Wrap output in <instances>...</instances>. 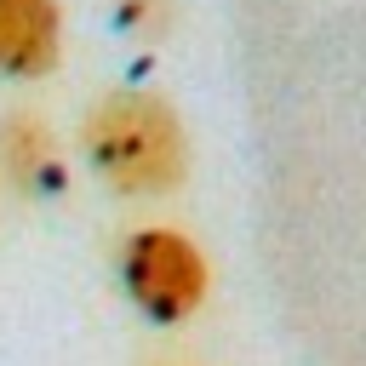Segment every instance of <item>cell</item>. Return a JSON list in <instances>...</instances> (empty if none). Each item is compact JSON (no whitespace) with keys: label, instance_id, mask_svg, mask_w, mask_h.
Here are the masks:
<instances>
[{"label":"cell","instance_id":"5","mask_svg":"<svg viewBox=\"0 0 366 366\" xmlns=\"http://www.w3.org/2000/svg\"><path fill=\"white\" fill-rule=\"evenodd\" d=\"M120 17H126V29H137V34H160V29L172 23V0H120Z\"/></svg>","mask_w":366,"mask_h":366},{"label":"cell","instance_id":"1","mask_svg":"<svg viewBox=\"0 0 366 366\" xmlns=\"http://www.w3.org/2000/svg\"><path fill=\"white\" fill-rule=\"evenodd\" d=\"M80 149L114 194H166L189 172L183 114L160 92L114 86L80 120Z\"/></svg>","mask_w":366,"mask_h":366},{"label":"cell","instance_id":"3","mask_svg":"<svg viewBox=\"0 0 366 366\" xmlns=\"http://www.w3.org/2000/svg\"><path fill=\"white\" fill-rule=\"evenodd\" d=\"M63 57V6L57 0H0V74L40 80Z\"/></svg>","mask_w":366,"mask_h":366},{"label":"cell","instance_id":"4","mask_svg":"<svg viewBox=\"0 0 366 366\" xmlns=\"http://www.w3.org/2000/svg\"><path fill=\"white\" fill-rule=\"evenodd\" d=\"M0 160H6L11 183L29 194H63V183H69V160L57 149V132L40 114H11L0 126Z\"/></svg>","mask_w":366,"mask_h":366},{"label":"cell","instance_id":"2","mask_svg":"<svg viewBox=\"0 0 366 366\" xmlns=\"http://www.w3.org/2000/svg\"><path fill=\"white\" fill-rule=\"evenodd\" d=\"M114 269H120V292L132 297V309L149 315L154 326L189 320V315L206 303V286H212L206 252H200L183 229H166V223L132 229V234L120 240Z\"/></svg>","mask_w":366,"mask_h":366}]
</instances>
